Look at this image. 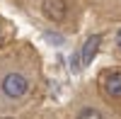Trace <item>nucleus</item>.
I'll list each match as a JSON object with an SVG mask.
<instances>
[{
  "label": "nucleus",
  "mask_w": 121,
  "mask_h": 119,
  "mask_svg": "<svg viewBox=\"0 0 121 119\" xmlns=\"http://www.w3.org/2000/svg\"><path fill=\"white\" fill-rule=\"evenodd\" d=\"M44 12L53 19V22H60L65 17V3L63 0H46L44 3Z\"/></svg>",
  "instance_id": "obj_3"
},
{
  "label": "nucleus",
  "mask_w": 121,
  "mask_h": 119,
  "mask_svg": "<svg viewBox=\"0 0 121 119\" xmlns=\"http://www.w3.org/2000/svg\"><path fill=\"white\" fill-rule=\"evenodd\" d=\"M97 49H99V37H90L87 41H85V49H82V63L80 66H87V63H92V58L97 54Z\"/></svg>",
  "instance_id": "obj_4"
},
{
  "label": "nucleus",
  "mask_w": 121,
  "mask_h": 119,
  "mask_svg": "<svg viewBox=\"0 0 121 119\" xmlns=\"http://www.w3.org/2000/svg\"><path fill=\"white\" fill-rule=\"evenodd\" d=\"M102 87L109 97H121V71H112L104 73L102 78Z\"/></svg>",
  "instance_id": "obj_2"
},
{
  "label": "nucleus",
  "mask_w": 121,
  "mask_h": 119,
  "mask_svg": "<svg viewBox=\"0 0 121 119\" xmlns=\"http://www.w3.org/2000/svg\"><path fill=\"white\" fill-rule=\"evenodd\" d=\"M78 119H104V117L99 114L97 110H82V112L78 114Z\"/></svg>",
  "instance_id": "obj_5"
},
{
  "label": "nucleus",
  "mask_w": 121,
  "mask_h": 119,
  "mask_svg": "<svg viewBox=\"0 0 121 119\" xmlns=\"http://www.w3.org/2000/svg\"><path fill=\"white\" fill-rule=\"evenodd\" d=\"M116 41H119V46H121V29H119V37H116Z\"/></svg>",
  "instance_id": "obj_6"
},
{
  "label": "nucleus",
  "mask_w": 121,
  "mask_h": 119,
  "mask_svg": "<svg viewBox=\"0 0 121 119\" xmlns=\"http://www.w3.org/2000/svg\"><path fill=\"white\" fill-rule=\"evenodd\" d=\"M27 87H29L27 78L19 75V73H7V75L3 78V92H5L7 97H12V100L22 97V95L27 92Z\"/></svg>",
  "instance_id": "obj_1"
}]
</instances>
